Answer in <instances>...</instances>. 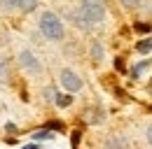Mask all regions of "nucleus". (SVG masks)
Wrapping results in <instances>:
<instances>
[{"label":"nucleus","mask_w":152,"mask_h":149,"mask_svg":"<svg viewBox=\"0 0 152 149\" xmlns=\"http://www.w3.org/2000/svg\"><path fill=\"white\" fill-rule=\"evenodd\" d=\"M40 30H42V35L47 37V40H61L63 37V23L58 21L56 14L45 12L40 17Z\"/></svg>","instance_id":"1"},{"label":"nucleus","mask_w":152,"mask_h":149,"mask_svg":"<svg viewBox=\"0 0 152 149\" xmlns=\"http://www.w3.org/2000/svg\"><path fill=\"white\" fill-rule=\"evenodd\" d=\"M80 14L87 23H101L105 19V9H103V2L98 0H82L80 5Z\"/></svg>","instance_id":"2"},{"label":"nucleus","mask_w":152,"mask_h":149,"mask_svg":"<svg viewBox=\"0 0 152 149\" xmlns=\"http://www.w3.org/2000/svg\"><path fill=\"white\" fill-rule=\"evenodd\" d=\"M58 79H61V86H63L66 91H80V89H82V79H80L73 70H63Z\"/></svg>","instance_id":"3"},{"label":"nucleus","mask_w":152,"mask_h":149,"mask_svg":"<svg viewBox=\"0 0 152 149\" xmlns=\"http://www.w3.org/2000/svg\"><path fill=\"white\" fill-rule=\"evenodd\" d=\"M19 61H21V65H23L26 70H31V72H40V63L35 61V56L31 54V51H21Z\"/></svg>","instance_id":"4"},{"label":"nucleus","mask_w":152,"mask_h":149,"mask_svg":"<svg viewBox=\"0 0 152 149\" xmlns=\"http://www.w3.org/2000/svg\"><path fill=\"white\" fill-rule=\"evenodd\" d=\"M7 79H10V65H7V61L0 56V84L7 82Z\"/></svg>","instance_id":"5"},{"label":"nucleus","mask_w":152,"mask_h":149,"mask_svg":"<svg viewBox=\"0 0 152 149\" xmlns=\"http://www.w3.org/2000/svg\"><path fill=\"white\" fill-rule=\"evenodd\" d=\"M148 68H150V61H143V63H140V65H136V68H133V72H131V77H133V79H140V74L145 72V70H148Z\"/></svg>","instance_id":"6"},{"label":"nucleus","mask_w":152,"mask_h":149,"mask_svg":"<svg viewBox=\"0 0 152 149\" xmlns=\"http://www.w3.org/2000/svg\"><path fill=\"white\" fill-rule=\"evenodd\" d=\"M17 5H19V7L23 9V12H33V9L38 7V2H35V0H19Z\"/></svg>","instance_id":"7"},{"label":"nucleus","mask_w":152,"mask_h":149,"mask_svg":"<svg viewBox=\"0 0 152 149\" xmlns=\"http://www.w3.org/2000/svg\"><path fill=\"white\" fill-rule=\"evenodd\" d=\"M54 100H56L58 107H68V105L73 103V98H70V95H66V93H63V95H54Z\"/></svg>","instance_id":"8"},{"label":"nucleus","mask_w":152,"mask_h":149,"mask_svg":"<svg viewBox=\"0 0 152 149\" xmlns=\"http://www.w3.org/2000/svg\"><path fill=\"white\" fill-rule=\"evenodd\" d=\"M150 47H152L150 40H143V42H138V51H143V54H148V51H150Z\"/></svg>","instance_id":"9"},{"label":"nucleus","mask_w":152,"mask_h":149,"mask_svg":"<svg viewBox=\"0 0 152 149\" xmlns=\"http://www.w3.org/2000/svg\"><path fill=\"white\" fill-rule=\"evenodd\" d=\"M45 137L49 140V137H52V133H49V130H38V133H35V140H45Z\"/></svg>","instance_id":"10"},{"label":"nucleus","mask_w":152,"mask_h":149,"mask_svg":"<svg viewBox=\"0 0 152 149\" xmlns=\"http://www.w3.org/2000/svg\"><path fill=\"white\" fill-rule=\"evenodd\" d=\"M101 56H103V54H101V47L94 44V58H101Z\"/></svg>","instance_id":"11"},{"label":"nucleus","mask_w":152,"mask_h":149,"mask_svg":"<svg viewBox=\"0 0 152 149\" xmlns=\"http://www.w3.org/2000/svg\"><path fill=\"white\" fill-rule=\"evenodd\" d=\"M122 2H124V5H129V7H136L140 0H122Z\"/></svg>","instance_id":"12"},{"label":"nucleus","mask_w":152,"mask_h":149,"mask_svg":"<svg viewBox=\"0 0 152 149\" xmlns=\"http://www.w3.org/2000/svg\"><path fill=\"white\" fill-rule=\"evenodd\" d=\"M54 95H56V93L52 91V89H47V91H45V98H49V100H54Z\"/></svg>","instance_id":"13"},{"label":"nucleus","mask_w":152,"mask_h":149,"mask_svg":"<svg viewBox=\"0 0 152 149\" xmlns=\"http://www.w3.org/2000/svg\"><path fill=\"white\" fill-rule=\"evenodd\" d=\"M23 149H38V147H35V145H28V147H23Z\"/></svg>","instance_id":"14"}]
</instances>
